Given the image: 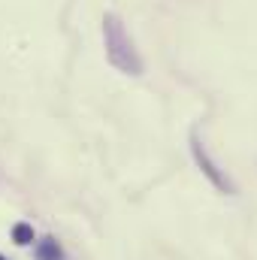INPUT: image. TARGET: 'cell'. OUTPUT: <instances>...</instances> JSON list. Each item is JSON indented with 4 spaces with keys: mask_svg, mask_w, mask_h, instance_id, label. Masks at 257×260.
<instances>
[{
    "mask_svg": "<svg viewBox=\"0 0 257 260\" xmlns=\"http://www.w3.org/2000/svg\"><path fill=\"white\" fill-rule=\"evenodd\" d=\"M37 257H40V260H61V248H58V242L43 239V242H40V248H37Z\"/></svg>",
    "mask_w": 257,
    "mask_h": 260,
    "instance_id": "4",
    "label": "cell"
},
{
    "mask_svg": "<svg viewBox=\"0 0 257 260\" xmlns=\"http://www.w3.org/2000/svg\"><path fill=\"white\" fill-rule=\"evenodd\" d=\"M0 260H3V254H0Z\"/></svg>",
    "mask_w": 257,
    "mask_h": 260,
    "instance_id": "5",
    "label": "cell"
},
{
    "mask_svg": "<svg viewBox=\"0 0 257 260\" xmlns=\"http://www.w3.org/2000/svg\"><path fill=\"white\" fill-rule=\"evenodd\" d=\"M194 154H197V164L203 167V173H206V176H209V179H212V182H215V185L221 188V191H230V185H227V179H224V176L218 173V167H215V164L209 160V154H206V151L200 148V142H194Z\"/></svg>",
    "mask_w": 257,
    "mask_h": 260,
    "instance_id": "2",
    "label": "cell"
},
{
    "mask_svg": "<svg viewBox=\"0 0 257 260\" xmlns=\"http://www.w3.org/2000/svg\"><path fill=\"white\" fill-rule=\"evenodd\" d=\"M12 242H15V245H30V242H34V227L24 224V221H18V224L12 227Z\"/></svg>",
    "mask_w": 257,
    "mask_h": 260,
    "instance_id": "3",
    "label": "cell"
},
{
    "mask_svg": "<svg viewBox=\"0 0 257 260\" xmlns=\"http://www.w3.org/2000/svg\"><path fill=\"white\" fill-rule=\"evenodd\" d=\"M103 40H106V58H109V64L118 67L127 76H139L142 73V61H139V55L133 49V40L127 37L124 24L115 15L103 18Z\"/></svg>",
    "mask_w": 257,
    "mask_h": 260,
    "instance_id": "1",
    "label": "cell"
}]
</instances>
